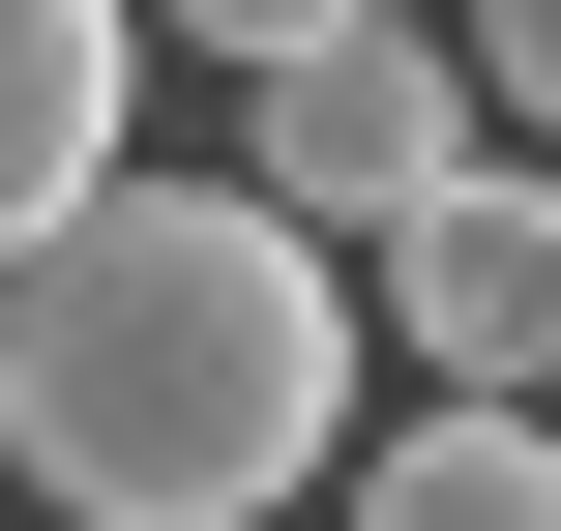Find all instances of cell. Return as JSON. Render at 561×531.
Instances as JSON below:
<instances>
[{
  "mask_svg": "<svg viewBox=\"0 0 561 531\" xmlns=\"http://www.w3.org/2000/svg\"><path fill=\"white\" fill-rule=\"evenodd\" d=\"M0 443L89 531H296V473L355 443V296L266 177H118L89 236L0 266Z\"/></svg>",
  "mask_w": 561,
  "mask_h": 531,
  "instance_id": "obj_1",
  "label": "cell"
},
{
  "mask_svg": "<svg viewBox=\"0 0 561 531\" xmlns=\"http://www.w3.org/2000/svg\"><path fill=\"white\" fill-rule=\"evenodd\" d=\"M325 30H385V0H178V59H237V89H296Z\"/></svg>",
  "mask_w": 561,
  "mask_h": 531,
  "instance_id": "obj_6",
  "label": "cell"
},
{
  "mask_svg": "<svg viewBox=\"0 0 561 531\" xmlns=\"http://www.w3.org/2000/svg\"><path fill=\"white\" fill-rule=\"evenodd\" d=\"M118 89H148V0H0V266L118 207Z\"/></svg>",
  "mask_w": 561,
  "mask_h": 531,
  "instance_id": "obj_4",
  "label": "cell"
},
{
  "mask_svg": "<svg viewBox=\"0 0 561 531\" xmlns=\"http://www.w3.org/2000/svg\"><path fill=\"white\" fill-rule=\"evenodd\" d=\"M473 118H503V89H473V30H414V0H385V30H325L296 89H237V177H266L296 236H414L444 177H503Z\"/></svg>",
  "mask_w": 561,
  "mask_h": 531,
  "instance_id": "obj_2",
  "label": "cell"
},
{
  "mask_svg": "<svg viewBox=\"0 0 561 531\" xmlns=\"http://www.w3.org/2000/svg\"><path fill=\"white\" fill-rule=\"evenodd\" d=\"M355 531H561V414H444V384H414V414L355 443Z\"/></svg>",
  "mask_w": 561,
  "mask_h": 531,
  "instance_id": "obj_5",
  "label": "cell"
},
{
  "mask_svg": "<svg viewBox=\"0 0 561 531\" xmlns=\"http://www.w3.org/2000/svg\"><path fill=\"white\" fill-rule=\"evenodd\" d=\"M0 531H30V503H0Z\"/></svg>",
  "mask_w": 561,
  "mask_h": 531,
  "instance_id": "obj_9",
  "label": "cell"
},
{
  "mask_svg": "<svg viewBox=\"0 0 561 531\" xmlns=\"http://www.w3.org/2000/svg\"><path fill=\"white\" fill-rule=\"evenodd\" d=\"M385 355H414L444 414H533L561 384V177H444V207L385 236Z\"/></svg>",
  "mask_w": 561,
  "mask_h": 531,
  "instance_id": "obj_3",
  "label": "cell"
},
{
  "mask_svg": "<svg viewBox=\"0 0 561 531\" xmlns=\"http://www.w3.org/2000/svg\"><path fill=\"white\" fill-rule=\"evenodd\" d=\"M473 89H503V118L561 148V0H473Z\"/></svg>",
  "mask_w": 561,
  "mask_h": 531,
  "instance_id": "obj_7",
  "label": "cell"
},
{
  "mask_svg": "<svg viewBox=\"0 0 561 531\" xmlns=\"http://www.w3.org/2000/svg\"><path fill=\"white\" fill-rule=\"evenodd\" d=\"M0 473H30V443H0Z\"/></svg>",
  "mask_w": 561,
  "mask_h": 531,
  "instance_id": "obj_8",
  "label": "cell"
}]
</instances>
